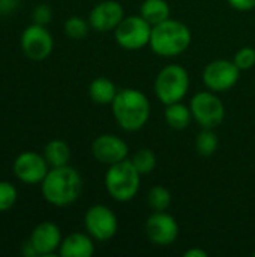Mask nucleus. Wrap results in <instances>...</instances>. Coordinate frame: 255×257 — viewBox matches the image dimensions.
<instances>
[{
  "label": "nucleus",
  "mask_w": 255,
  "mask_h": 257,
  "mask_svg": "<svg viewBox=\"0 0 255 257\" xmlns=\"http://www.w3.org/2000/svg\"><path fill=\"white\" fill-rule=\"evenodd\" d=\"M86 232L99 242L110 241L119 230V220L116 214L105 205H93L84 215Z\"/></svg>",
  "instance_id": "1a4fd4ad"
},
{
  "label": "nucleus",
  "mask_w": 255,
  "mask_h": 257,
  "mask_svg": "<svg viewBox=\"0 0 255 257\" xmlns=\"http://www.w3.org/2000/svg\"><path fill=\"white\" fill-rule=\"evenodd\" d=\"M228 5L240 12H248L255 9V0H227Z\"/></svg>",
  "instance_id": "cd10ccee"
},
{
  "label": "nucleus",
  "mask_w": 255,
  "mask_h": 257,
  "mask_svg": "<svg viewBox=\"0 0 255 257\" xmlns=\"http://www.w3.org/2000/svg\"><path fill=\"white\" fill-rule=\"evenodd\" d=\"M23 254L27 257L38 256V253H36V250H35V247L32 245V242H30V241H27V242L23 245Z\"/></svg>",
  "instance_id": "7c9ffc66"
},
{
  "label": "nucleus",
  "mask_w": 255,
  "mask_h": 257,
  "mask_svg": "<svg viewBox=\"0 0 255 257\" xmlns=\"http://www.w3.org/2000/svg\"><path fill=\"white\" fill-rule=\"evenodd\" d=\"M164 117H165L167 125L173 130H177V131L186 130L194 119L191 107L182 104V101L165 105Z\"/></svg>",
  "instance_id": "a211bd4d"
},
{
  "label": "nucleus",
  "mask_w": 255,
  "mask_h": 257,
  "mask_svg": "<svg viewBox=\"0 0 255 257\" xmlns=\"http://www.w3.org/2000/svg\"><path fill=\"white\" fill-rule=\"evenodd\" d=\"M195 149L201 157H210L218 149V136L213 130L201 128L195 139Z\"/></svg>",
  "instance_id": "412c9836"
},
{
  "label": "nucleus",
  "mask_w": 255,
  "mask_h": 257,
  "mask_svg": "<svg viewBox=\"0 0 255 257\" xmlns=\"http://www.w3.org/2000/svg\"><path fill=\"white\" fill-rule=\"evenodd\" d=\"M12 169L18 181L27 185H36L45 179L50 172V164L47 163L44 154L41 155L38 152L26 151L15 158Z\"/></svg>",
  "instance_id": "9b49d317"
},
{
  "label": "nucleus",
  "mask_w": 255,
  "mask_h": 257,
  "mask_svg": "<svg viewBox=\"0 0 255 257\" xmlns=\"http://www.w3.org/2000/svg\"><path fill=\"white\" fill-rule=\"evenodd\" d=\"M131 161H132L134 167L138 170V173L141 176L152 173L155 170V167H156V163H158L156 154L149 148H143V149L137 151L134 154V157L131 158Z\"/></svg>",
  "instance_id": "4be33fe9"
},
{
  "label": "nucleus",
  "mask_w": 255,
  "mask_h": 257,
  "mask_svg": "<svg viewBox=\"0 0 255 257\" xmlns=\"http://www.w3.org/2000/svg\"><path fill=\"white\" fill-rule=\"evenodd\" d=\"M192 41L189 27L177 20L168 18L152 26L149 47L161 57H176L188 50Z\"/></svg>",
  "instance_id": "7ed1b4c3"
},
{
  "label": "nucleus",
  "mask_w": 255,
  "mask_h": 257,
  "mask_svg": "<svg viewBox=\"0 0 255 257\" xmlns=\"http://www.w3.org/2000/svg\"><path fill=\"white\" fill-rule=\"evenodd\" d=\"M192 117L201 128L215 130L225 117V107L216 92L203 90L192 96L189 102Z\"/></svg>",
  "instance_id": "423d86ee"
},
{
  "label": "nucleus",
  "mask_w": 255,
  "mask_h": 257,
  "mask_svg": "<svg viewBox=\"0 0 255 257\" xmlns=\"http://www.w3.org/2000/svg\"><path fill=\"white\" fill-rule=\"evenodd\" d=\"M44 199L54 206L63 208L77 202L83 191V178L74 167H51L41 182Z\"/></svg>",
  "instance_id": "f257e3e1"
},
{
  "label": "nucleus",
  "mask_w": 255,
  "mask_h": 257,
  "mask_svg": "<svg viewBox=\"0 0 255 257\" xmlns=\"http://www.w3.org/2000/svg\"><path fill=\"white\" fill-rule=\"evenodd\" d=\"M146 235L155 245L167 247L179 236V224L176 218L165 211L153 212L146 221Z\"/></svg>",
  "instance_id": "ddd939ff"
},
{
  "label": "nucleus",
  "mask_w": 255,
  "mask_h": 257,
  "mask_svg": "<svg viewBox=\"0 0 255 257\" xmlns=\"http://www.w3.org/2000/svg\"><path fill=\"white\" fill-rule=\"evenodd\" d=\"M18 197V191L14 184L8 181H0V212L9 211Z\"/></svg>",
  "instance_id": "393cba45"
},
{
  "label": "nucleus",
  "mask_w": 255,
  "mask_h": 257,
  "mask_svg": "<svg viewBox=\"0 0 255 257\" xmlns=\"http://www.w3.org/2000/svg\"><path fill=\"white\" fill-rule=\"evenodd\" d=\"M20 45L27 59L41 62L51 54L54 39L47 26H39L33 23L23 30Z\"/></svg>",
  "instance_id": "9d476101"
},
{
  "label": "nucleus",
  "mask_w": 255,
  "mask_h": 257,
  "mask_svg": "<svg viewBox=\"0 0 255 257\" xmlns=\"http://www.w3.org/2000/svg\"><path fill=\"white\" fill-rule=\"evenodd\" d=\"M155 95L164 104H173L182 101L189 89V74L182 65L164 66L155 78Z\"/></svg>",
  "instance_id": "39448f33"
},
{
  "label": "nucleus",
  "mask_w": 255,
  "mask_h": 257,
  "mask_svg": "<svg viewBox=\"0 0 255 257\" xmlns=\"http://www.w3.org/2000/svg\"><path fill=\"white\" fill-rule=\"evenodd\" d=\"M117 125L128 133H135L147 123L150 117V101L138 89H122L111 104Z\"/></svg>",
  "instance_id": "f03ea898"
},
{
  "label": "nucleus",
  "mask_w": 255,
  "mask_h": 257,
  "mask_svg": "<svg viewBox=\"0 0 255 257\" xmlns=\"http://www.w3.org/2000/svg\"><path fill=\"white\" fill-rule=\"evenodd\" d=\"M233 62L240 71H248L255 66V48L252 47H243L236 51Z\"/></svg>",
  "instance_id": "a878e982"
},
{
  "label": "nucleus",
  "mask_w": 255,
  "mask_h": 257,
  "mask_svg": "<svg viewBox=\"0 0 255 257\" xmlns=\"http://www.w3.org/2000/svg\"><path fill=\"white\" fill-rule=\"evenodd\" d=\"M125 18L123 6L117 0H104L95 5L89 14V24L93 30L107 33L114 29Z\"/></svg>",
  "instance_id": "4468645a"
},
{
  "label": "nucleus",
  "mask_w": 255,
  "mask_h": 257,
  "mask_svg": "<svg viewBox=\"0 0 255 257\" xmlns=\"http://www.w3.org/2000/svg\"><path fill=\"white\" fill-rule=\"evenodd\" d=\"M254 256H255V251H254Z\"/></svg>",
  "instance_id": "2f4dec72"
},
{
  "label": "nucleus",
  "mask_w": 255,
  "mask_h": 257,
  "mask_svg": "<svg viewBox=\"0 0 255 257\" xmlns=\"http://www.w3.org/2000/svg\"><path fill=\"white\" fill-rule=\"evenodd\" d=\"M105 190L110 197L116 202L126 203L131 202L140 191L141 175L134 167L131 160H123L113 166H108V170L104 178Z\"/></svg>",
  "instance_id": "20e7f679"
},
{
  "label": "nucleus",
  "mask_w": 255,
  "mask_h": 257,
  "mask_svg": "<svg viewBox=\"0 0 255 257\" xmlns=\"http://www.w3.org/2000/svg\"><path fill=\"white\" fill-rule=\"evenodd\" d=\"M240 69L236 66L233 60L216 59L206 65L203 69V83L204 86L216 93L227 92L233 89L240 77Z\"/></svg>",
  "instance_id": "6e6552de"
},
{
  "label": "nucleus",
  "mask_w": 255,
  "mask_h": 257,
  "mask_svg": "<svg viewBox=\"0 0 255 257\" xmlns=\"http://www.w3.org/2000/svg\"><path fill=\"white\" fill-rule=\"evenodd\" d=\"M129 148L126 142L116 134H101L92 143L93 158L105 166H113L128 158Z\"/></svg>",
  "instance_id": "f8f14e48"
},
{
  "label": "nucleus",
  "mask_w": 255,
  "mask_h": 257,
  "mask_svg": "<svg viewBox=\"0 0 255 257\" xmlns=\"http://www.w3.org/2000/svg\"><path fill=\"white\" fill-rule=\"evenodd\" d=\"M171 9L167 0H144L140 6V15L152 26L170 18Z\"/></svg>",
  "instance_id": "6ab92c4d"
},
{
  "label": "nucleus",
  "mask_w": 255,
  "mask_h": 257,
  "mask_svg": "<svg viewBox=\"0 0 255 257\" xmlns=\"http://www.w3.org/2000/svg\"><path fill=\"white\" fill-rule=\"evenodd\" d=\"M44 157L50 167L68 166L71 161V148L63 140H51L44 149Z\"/></svg>",
  "instance_id": "aec40b11"
},
{
  "label": "nucleus",
  "mask_w": 255,
  "mask_h": 257,
  "mask_svg": "<svg viewBox=\"0 0 255 257\" xmlns=\"http://www.w3.org/2000/svg\"><path fill=\"white\" fill-rule=\"evenodd\" d=\"M117 92L119 90H117L116 84L107 77H98L89 86L90 99L99 105H111Z\"/></svg>",
  "instance_id": "f3484780"
},
{
  "label": "nucleus",
  "mask_w": 255,
  "mask_h": 257,
  "mask_svg": "<svg viewBox=\"0 0 255 257\" xmlns=\"http://www.w3.org/2000/svg\"><path fill=\"white\" fill-rule=\"evenodd\" d=\"M29 241L35 247L38 256H51L56 251H59L63 239H62V232L56 223L42 221L33 229Z\"/></svg>",
  "instance_id": "2eb2a0df"
},
{
  "label": "nucleus",
  "mask_w": 255,
  "mask_h": 257,
  "mask_svg": "<svg viewBox=\"0 0 255 257\" xmlns=\"http://www.w3.org/2000/svg\"><path fill=\"white\" fill-rule=\"evenodd\" d=\"M32 18H33V23L35 24L48 26L51 23V20H53V9L48 5H45V3H41V5H38L33 9Z\"/></svg>",
  "instance_id": "bb28decb"
},
{
  "label": "nucleus",
  "mask_w": 255,
  "mask_h": 257,
  "mask_svg": "<svg viewBox=\"0 0 255 257\" xmlns=\"http://www.w3.org/2000/svg\"><path fill=\"white\" fill-rule=\"evenodd\" d=\"M152 35V24L140 14L125 17L114 29V39L119 47L125 50H140L149 45Z\"/></svg>",
  "instance_id": "0eeeda50"
},
{
  "label": "nucleus",
  "mask_w": 255,
  "mask_h": 257,
  "mask_svg": "<svg viewBox=\"0 0 255 257\" xmlns=\"http://www.w3.org/2000/svg\"><path fill=\"white\" fill-rule=\"evenodd\" d=\"M90 24H89V20L86 21L84 18L81 17H69L66 21H65V33L68 38L71 39H83L89 35V30H90Z\"/></svg>",
  "instance_id": "b1692460"
},
{
  "label": "nucleus",
  "mask_w": 255,
  "mask_h": 257,
  "mask_svg": "<svg viewBox=\"0 0 255 257\" xmlns=\"http://www.w3.org/2000/svg\"><path fill=\"white\" fill-rule=\"evenodd\" d=\"M18 0H0V17L9 15L17 9Z\"/></svg>",
  "instance_id": "c85d7f7f"
},
{
  "label": "nucleus",
  "mask_w": 255,
  "mask_h": 257,
  "mask_svg": "<svg viewBox=\"0 0 255 257\" xmlns=\"http://www.w3.org/2000/svg\"><path fill=\"white\" fill-rule=\"evenodd\" d=\"M185 257H207L209 256V253L206 251V250H203V248H189V250H186L185 251Z\"/></svg>",
  "instance_id": "c756f323"
},
{
  "label": "nucleus",
  "mask_w": 255,
  "mask_h": 257,
  "mask_svg": "<svg viewBox=\"0 0 255 257\" xmlns=\"http://www.w3.org/2000/svg\"><path fill=\"white\" fill-rule=\"evenodd\" d=\"M147 203L153 209V212L167 211L171 205V193L168 188L162 185H155L147 194Z\"/></svg>",
  "instance_id": "5701e85b"
},
{
  "label": "nucleus",
  "mask_w": 255,
  "mask_h": 257,
  "mask_svg": "<svg viewBox=\"0 0 255 257\" xmlns=\"http://www.w3.org/2000/svg\"><path fill=\"white\" fill-rule=\"evenodd\" d=\"M62 257H92L95 254V242L89 233H71L68 235L59 248Z\"/></svg>",
  "instance_id": "dca6fc26"
}]
</instances>
